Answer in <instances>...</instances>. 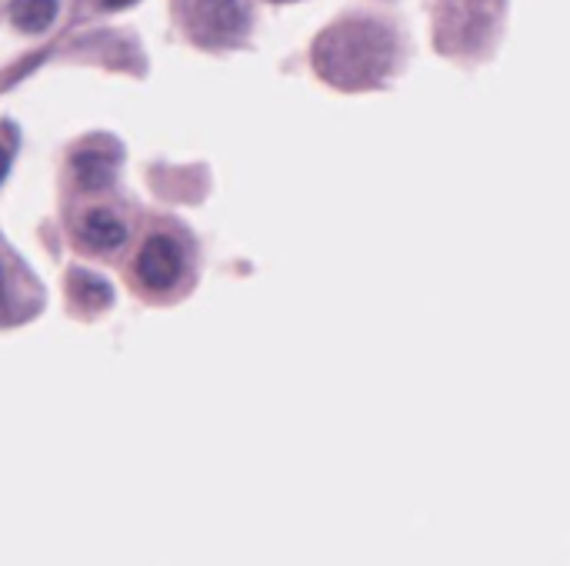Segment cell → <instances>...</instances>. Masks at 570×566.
<instances>
[{
  "mask_svg": "<svg viewBox=\"0 0 570 566\" xmlns=\"http://www.w3.org/2000/svg\"><path fill=\"white\" fill-rule=\"evenodd\" d=\"M248 31V0H194L191 34L201 44H233Z\"/></svg>",
  "mask_w": 570,
  "mask_h": 566,
  "instance_id": "1",
  "label": "cell"
},
{
  "mask_svg": "<svg viewBox=\"0 0 570 566\" xmlns=\"http://www.w3.org/2000/svg\"><path fill=\"white\" fill-rule=\"evenodd\" d=\"M184 254L174 236H150L137 254V277L147 290H171L181 280Z\"/></svg>",
  "mask_w": 570,
  "mask_h": 566,
  "instance_id": "2",
  "label": "cell"
},
{
  "mask_svg": "<svg viewBox=\"0 0 570 566\" xmlns=\"http://www.w3.org/2000/svg\"><path fill=\"white\" fill-rule=\"evenodd\" d=\"M77 233H80V240H84V247H91V251H117L127 240V227L111 210L84 213Z\"/></svg>",
  "mask_w": 570,
  "mask_h": 566,
  "instance_id": "3",
  "label": "cell"
},
{
  "mask_svg": "<svg viewBox=\"0 0 570 566\" xmlns=\"http://www.w3.org/2000/svg\"><path fill=\"white\" fill-rule=\"evenodd\" d=\"M57 18V0H14L11 21L24 34H44Z\"/></svg>",
  "mask_w": 570,
  "mask_h": 566,
  "instance_id": "4",
  "label": "cell"
},
{
  "mask_svg": "<svg viewBox=\"0 0 570 566\" xmlns=\"http://www.w3.org/2000/svg\"><path fill=\"white\" fill-rule=\"evenodd\" d=\"M73 171H77L80 187H88V190H101V187H107L114 181V164L104 153H94V150L80 153L73 160Z\"/></svg>",
  "mask_w": 570,
  "mask_h": 566,
  "instance_id": "5",
  "label": "cell"
},
{
  "mask_svg": "<svg viewBox=\"0 0 570 566\" xmlns=\"http://www.w3.org/2000/svg\"><path fill=\"white\" fill-rule=\"evenodd\" d=\"M73 290L80 293V300H84V303H104V300L111 297V287H107L101 277L88 274V270H80V274L73 277Z\"/></svg>",
  "mask_w": 570,
  "mask_h": 566,
  "instance_id": "6",
  "label": "cell"
},
{
  "mask_svg": "<svg viewBox=\"0 0 570 566\" xmlns=\"http://www.w3.org/2000/svg\"><path fill=\"white\" fill-rule=\"evenodd\" d=\"M8 168H11V153H8L4 147H0V181L8 177Z\"/></svg>",
  "mask_w": 570,
  "mask_h": 566,
  "instance_id": "7",
  "label": "cell"
},
{
  "mask_svg": "<svg viewBox=\"0 0 570 566\" xmlns=\"http://www.w3.org/2000/svg\"><path fill=\"white\" fill-rule=\"evenodd\" d=\"M134 0H104V8H111V11H121V8H130Z\"/></svg>",
  "mask_w": 570,
  "mask_h": 566,
  "instance_id": "8",
  "label": "cell"
},
{
  "mask_svg": "<svg viewBox=\"0 0 570 566\" xmlns=\"http://www.w3.org/2000/svg\"><path fill=\"white\" fill-rule=\"evenodd\" d=\"M4 297H8V287H4V267H0V303H4Z\"/></svg>",
  "mask_w": 570,
  "mask_h": 566,
  "instance_id": "9",
  "label": "cell"
}]
</instances>
